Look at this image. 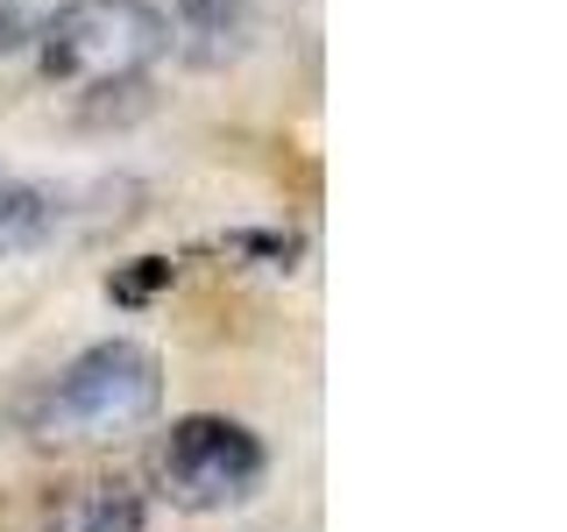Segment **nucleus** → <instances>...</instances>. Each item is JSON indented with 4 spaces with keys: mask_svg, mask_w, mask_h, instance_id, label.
Instances as JSON below:
<instances>
[{
    "mask_svg": "<svg viewBox=\"0 0 567 532\" xmlns=\"http://www.w3.org/2000/svg\"><path fill=\"white\" fill-rule=\"evenodd\" d=\"M164 405V362L142 341H93L29 398L22 426L43 448H114Z\"/></svg>",
    "mask_w": 567,
    "mask_h": 532,
    "instance_id": "nucleus-1",
    "label": "nucleus"
},
{
    "mask_svg": "<svg viewBox=\"0 0 567 532\" xmlns=\"http://www.w3.org/2000/svg\"><path fill=\"white\" fill-rule=\"evenodd\" d=\"M35 50H43V79L71 93L135 85L171 50V14L156 0H79Z\"/></svg>",
    "mask_w": 567,
    "mask_h": 532,
    "instance_id": "nucleus-2",
    "label": "nucleus"
},
{
    "mask_svg": "<svg viewBox=\"0 0 567 532\" xmlns=\"http://www.w3.org/2000/svg\"><path fill=\"white\" fill-rule=\"evenodd\" d=\"M262 469H270V448H262L256 426L227 419V412H185L171 419V433L156 440L150 454V475H156V497L171 511H227L241 497H256Z\"/></svg>",
    "mask_w": 567,
    "mask_h": 532,
    "instance_id": "nucleus-3",
    "label": "nucleus"
},
{
    "mask_svg": "<svg viewBox=\"0 0 567 532\" xmlns=\"http://www.w3.org/2000/svg\"><path fill=\"white\" fill-rule=\"evenodd\" d=\"M256 29H262L256 0H171V43H177V58L199 64V71L241 64Z\"/></svg>",
    "mask_w": 567,
    "mask_h": 532,
    "instance_id": "nucleus-4",
    "label": "nucleus"
},
{
    "mask_svg": "<svg viewBox=\"0 0 567 532\" xmlns=\"http://www.w3.org/2000/svg\"><path fill=\"white\" fill-rule=\"evenodd\" d=\"M71 206H79L71 185H50V177H29V171L0 164V256H22V248L58 242L71 227Z\"/></svg>",
    "mask_w": 567,
    "mask_h": 532,
    "instance_id": "nucleus-5",
    "label": "nucleus"
},
{
    "mask_svg": "<svg viewBox=\"0 0 567 532\" xmlns=\"http://www.w3.org/2000/svg\"><path fill=\"white\" fill-rule=\"evenodd\" d=\"M142 519H150V504L128 475H85L50 497L35 532H142Z\"/></svg>",
    "mask_w": 567,
    "mask_h": 532,
    "instance_id": "nucleus-6",
    "label": "nucleus"
},
{
    "mask_svg": "<svg viewBox=\"0 0 567 532\" xmlns=\"http://www.w3.org/2000/svg\"><path fill=\"white\" fill-rule=\"evenodd\" d=\"M71 8H79V0H0V58H14V50H35Z\"/></svg>",
    "mask_w": 567,
    "mask_h": 532,
    "instance_id": "nucleus-7",
    "label": "nucleus"
},
{
    "mask_svg": "<svg viewBox=\"0 0 567 532\" xmlns=\"http://www.w3.org/2000/svg\"><path fill=\"white\" fill-rule=\"evenodd\" d=\"M171 277H177V270H171V256H142V263H128V270L106 277V291H114L121 306H142V298H156Z\"/></svg>",
    "mask_w": 567,
    "mask_h": 532,
    "instance_id": "nucleus-8",
    "label": "nucleus"
}]
</instances>
